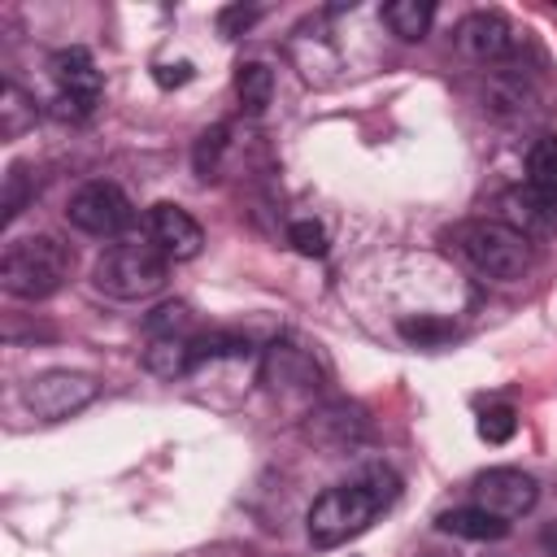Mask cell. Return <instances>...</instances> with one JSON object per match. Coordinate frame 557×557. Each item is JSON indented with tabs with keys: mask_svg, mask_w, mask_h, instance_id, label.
Returning a JSON list of instances; mask_svg holds the SVG:
<instances>
[{
	"mask_svg": "<svg viewBox=\"0 0 557 557\" xmlns=\"http://www.w3.org/2000/svg\"><path fill=\"white\" fill-rule=\"evenodd\" d=\"M400 496V483L387 466H370L366 474L326 487L309 505V540L313 548H339L352 535H361L392 500Z\"/></svg>",
	"mask_w": 557,
	"mask_h": 557,
	"instance_id": "cell-1",
	"label": "cell"
},
{
	"mask_svg": "<svg viewBox=\"0 0 557 557\" xmlns=\"http://www.w3.org/2000/svg\"><path fill=\"white\" fill-rule=\"evenodd\" d=\"M70 274H74V248L61 244L57 235H22L4 244L0 287L17 300H48L52 292L65 287Z\"/></svg>",
	"mask_w": 557,
	"mask_h": 557,
	"instance_id": "cell-2",
	"label": "cell"
},
{
	"mask_svg": "<svg viewBox=\"0 0 557 557\" xmlns=\"http://www.w3.org/2000/svg\"><path fill=\"white\" fill-rule=\"evenodd\" d=\"M453 244L487 278L513 283L531 270V239L500 218H470V222L453 226Z\"/></svg>",
	"mask_w": 557,
	"mask_h": 557,
	"instance_id": "cell-3",
	"label": "cell"
},
{
	"mask_svg": "<svg viewBox=\"0 0 557 557\" xmlns=\"http://www.w3.org/2000/svg\"><path fill=\"white\" fill-rule=\"evenodd\" d=\"M170 257L157 244H113L96 257L91 283L113 300H148L165 287Z\"/></svg>",
	"mask_w": 557,
	"mask_h": 557,
	"instance_id": "cell-4",
	"label": "cell"
},
{
	"mask_svg": "<svg viewBox=\"0 0 557 557\" xmlns=\"http://www.w3.org/2000/svg\"><path fill=\"white\" fill-rule=\"evenodd\" d=\"M65 222L83 235H96V239H117L131 222H135V209L126 200V191L109 178H91L83 183L70 205H65Z\"/></svg>",
	"mask_w": 557,
	"mask_h": 557,
	"instance_id": "cell-5",
	"label": "cell"
},
{
	"mask_svg": "<svg viewBox=\"0 0 557 557\" xmlns=\"http://www.w3.org/2000/svg\"><path fill=\"white\" fill-rule=\"evenodd\" d=\"M100 396V383L83 370H44L35 374L26 387H22V400L35 418L44 422H61V418H74L78 409H87L91 400Z\"/></svg>",
	"mask_w": 557,
	"mask_h": 557,
	"instance_id": "cell-6",
	"label": "cell"
},
{
	"mask_svg": "<svg viewBox=\"0 0 557 557\" xmlns=\"http://www.w3.org/2000/svg\"><path fill=\"white\" fill-rule=\"evenodd\" d=\"M261 383L278 400H313L322 392V370L313 352L300 348L296 339H274L261 352Z\"/></svg>",
	"mask_w": 557,
	"mask_h": 557,
	"instance_id": "cell-7",
	"label": "cell"
},
{
	"mask_svg": "<svg viewBox=\"0 0 557 557\" xmlns=\"http://www.w3.org/2000/svg\"><path fill=\"white\" fill-rule=\"evenodd\" d=\"M57 78V113L61 117H91L100 104V70L87 48H57L48 61Z\"/></svg>",
	"mask_w": 557,
	"mask_h": 557,
	"instance_id": "cell-8",
	"label": "cell"
},
{
	"mask_svg": "<svg viewBox=\"0 0 557 557\" xmlns=\"http://www.w3.org/2000/svg\"><path fill=\"white\" fill-rule=\"evenodd\" d=\"M300 435H305L313 448H322V453H348V448L366 444L370 422H366V413H361L357 405H348V400H326V405H313V409L305 413Z\"/></svg>",
	"mask_w": 557,
	"mask_h": 557,
	"instance_id": "cell-9",
	"label": "cell"
},
{
	"mask_svg": "<svg viewBox=\"0 0 557 557\" xmlns=\"http://www.w3.org/2000/svg\"><path fill=\"white\" fill-rule=\"evenodd\" d=\"M470 492H474V505H479V509H487V513H496V518H505V522L531 513L535 500H540V483H535L531 474L513 470V466H492V470H483Z\"/></svg>",
	"mask_w": 557,
	"mask_h": 557,
	"instance_id": "cell-10",
	"label": "cell"
},
{
	"mask_svg": "<svg viewBox=\"0 0 557 557\" xmlns=\"http://www.w3.org/2000/svg\"><path fill=\"white\" fill-rule=\"evenodd\" d=\"M513 44H518V35H513L509 17H500L496 9H479L457 22V48L479 65H500L513 52Z\"/></svg>",
	"mask_w": 557,
	"mask_h": 557,
	"instance_id": "cell-11",
	"label": "cell"
},
{
	"mask_svg": "<svg viewBox=\"0 0 557 557\" xmlns=\"http://www.w3.org/2000/svg\"><path fill=\"white\" fill-rule=\"evenodd\" d=\"M148 239H152L170 261H191V257L205 248L200 222H196L183 205H170V200H161V205L148 209Z\"/></svg>",
	"mask_w": 557,
	"mask_h": 557,
	"instance_id": "cell-12",
	"label": "cell"
},
{
	"mask_svg": "<svg viewBox=\"0 0 557 557\" xmlns=\"http://www.w3.org/2000/svg\"><path fill=\"white\" fill-rule=\"evenodd\" d=\"M500 222H509V226L522 231L527 239L553 235V231H557V205H548V200L535 196L531 187H509V191L500 196Z\"/></svg>",
	"mask_w": 557,
	"mask_h": 557,
	"instance_id": "cell-13",
	"label": "cell"
},
{
	"mask_svg": "<svg viewBox=\"0 0 557 557\" xmlns=\"http://www.w3.org/2000/svg\"><path fill=\"white\" fill-rule=\"evenodd\" d=\"M435 527L444 535H461V540H505L509 535V522L479 509V505H461V509H444L435 518Z\"/></svg>",
	"mask_w": 557,
	"mask_h": 557,
	"instance_id": "cell-14",
	"label": "cell"
},
{
	"mask_svg": "<svg viewBox=\"0 0 557 557\" xmlns=\"http://www.w3.org/2000/svg\"><path fill=\"white\" fill-rule=\"evenodd\" d=\"M200 366V357H196V339H152L148 348H144V370L148 374H157V379H183V374H191Z\"/></svg>",
	"mask_w": 557,
	"mask_h": 557,
	"instance_id": "cell-15",
	"label": "cell"
},
{
	"mask_svg": "<svg viewBox=\"0 0 557 557\" xmlns=\"http://www.w3.org/2000/svg\"><path fill=\"white\" fill-rule=\"evenodd\" d=\"M527 187L557 205V135H540L527 148Z\"/></svg>",
	"mask_w": 557,
	"mask_h": 557,
	"instance_id": "cell-16",
	"label": "cell"
},
{
	"mask_svg": "<svg viewBox=\"0 0 557 557\" xmlns=\"http://www.w3.org/2000/svg\"><path fill=\"white\" fill-rule=\"evenodd\" d=\"M235 96L244 104V113H265L270 96H274V70L265 61H239L235 65Z\"/></svg>",
	"mask_w": 557,
	"mask_h": 557,
	"instance_id": "cell-17",
	"label": "cell"
},
{
	"mask_svg": "<svg viewBox=\"0 0 557 557\" xmlns=\"http://www.w3.org/2000/svg\"><path fill=\"white\" fill-rule=\"evenodd\" d=\"M431 17H435V4H431V0H392V4H383L387 30H392L396 39H405V44L422 39L426 26H431Z\"/></svg>",
	"mask_w": 557,
	"mask_h": 557,
	"instance_id": "cell-18",
	"label": "cell"
},
{
	"mask_svg": "<svg viewBox=\"0 0 557 557\" xmlns=\"http://www.w3.org/2000/svg\"><path fill=\"white\" fill-rule=\"evenodd\" d=\"M191 305H183V300H165V305H157L148 318H144V335L148 339H187V331H191Z\"/></svg>",
	"mask_w": 557,
	"mask_h": 557,
	"instance_id": "cell-19",
	"label": "cell"
},
{
	"mask_svg": "<svg viewBox=\"0 0 557 557\" xmlns=\"http://www.w3.org/2000/svg\"><path fill=\"white\" fill-rule=\"evenodd\" d=\"M30 200H35V174H26L22 165H13V170L4 174V196H0V209H4V213H0V222L9 226Z\"/></svg>",
	"mask_w": 557,
	"mask_h": 557,
	"instance_id": "cell-20",
	"label": "cell"
},
{
	"mask_svg": "<svg viewBox=\"0 0 557 557\" xmlns=\"http://www.w3.org/2000/svg\"><path fill=\"white\" fill-rule=\"evenodd\" d=\"M226 126L218 122V126H209L200 139H196V152H191V165H196V174L200 178H213L218 174V165H222V152H226Z\"/></svg>",
	"mask_w": 557,
	"mask_h": 557,
	"instance_id": "cell-21",
	"label": "cell"
},
{
	"mask_svg": "<svg viewBox=\"0 0 557 557\" xmlns=\"http://www.w3.org/2000/svg\"><path fill=\"white\" fill-rule=\"evenodd\" d=\"M400 335L409 344H444V339L457 335V326L453 322H435V318H405L400 322Z\"/></svg>",
	"mask_w": 557,
	"mask_h": 557,
	"instance_id": "cell-22",
	"label": "cell"
},
{
	"mask_svg": "<svg viewBox=\"0 0 557 557\" xmlns=\"http://www.w3.org/2000/svg\"><path fill=\"white\" fill-rule=\"evenodd\" d=\"M287 239H292L296 252H305V257H326V231H322V222H313V218L292 222V226H287Z\"/></svg>",
	"mask_w": 557,
	"mask_h": 557,
	"instance_id": "cell-23",
	"label": "cell"
},
{
	"mask_svg": "<svg viewBox=\"0 0 557 557\" xmlns=\"http://www.w3.org/2000/svg\"><path fill=\"white\" fill-rule=\"evenodd\" d=\"M513 431H518V413L509 405H496V409H487L479 418V435L487 444H505V440H513Z\"/></svg>",
	"mask_w": 557,
	"mask_h": 557,
	"instance_id": "cell-24",
	"label": "cell"
},
{
	"mask_svg": "<svg viewBox=\"0 0 557 557\" xmlns=\"http://www.w3.org/2000/svg\"><path fill=\"white\" fill-rule=\"evenodd\" d=\"M252 22H257V9H244V4H231V9L218 13V30L222 35H244Z\"/></svg>",
	"mask_w": 557,
	"mask_h": 557,
	"instance_id": "cell-25",
	"label": "cell"
},
{
	"mask_svg": "<svg viewBox=\"0 0 557 557\" xmlns=\"http://www.w3.org/2000/svg\"><path fill=\"white\" fill-rule=\"evenodd\" d=\"M191 78V65L187 61H178V65H157V83L161 87H183Z\"/></svg>",
	"mask_w": 557,
	"mask_h": 557,
	"instance_id": "cell-26",
	"label": "cell"
}]
</instances>
